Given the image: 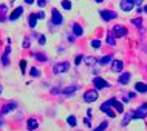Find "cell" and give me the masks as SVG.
I'll return each instance as SVG.
<instances>
[{
  "mask_svg": "<svg viewBox=\"0 0 147 131\" xmlns=\"http://www.w3.org/2000/svg\"><path fill=\"white\" fill-rule=\"evenodd\" d=\"M68 70H70V63L68 62H61V63H56V65L53 66V74L59 76V74H62V73H67Z\"/></svg>",
  "mask_w": 147,
  "mask_h": 131,
  "instance_id": "obj_1",
  "label": "cell"
},
{
  "mask_svg": "<svg viewBox=\"0 0 147 131\" xmlns=\"http://www.w3.org/2000/svg\"><path fill=\"white\" fill-rule=\"evenodd\" d=\"M51 23H53V25H62L63 23V17H62V14L59 13V11L56 9V8H53V9H51Z\"/></svg>",
  "mask_w": 147,
  "mask_h": 131,
  "instance_id": "obj_2",
  "label": "cell"
},
{
  "mask_svg": "<svg viewBox=\"0 0 147 131\" xmlns=\"http://www.w3.org/2000/svg\"><path fill=\"white\" fill-rule=\"evenodd\" d=\"M147 116V104H142L136 111H133V119H144Z\"/></svg>",
  "mask_w": 147,
  "mask_h": 131,
  "instance_id": "obj_3",
  "label": "cell"
},
{
  "mask_svg": "<svg viewBox=\"0 0 147 131\" xmlns=\"http://www.w3.org/2000/svg\"><path fill=\"white\" fill-rule=\"evenodd\" d=\"M93 85H94V88H96V90H102V88H109L110 83L105 82L102 77H94L93 79Z\"/></svg>",
  "mask_w": 147,
  "mask_h": 131,
  "instance_id": "obj_4",
  "label": "cell"
},
{
  "mask_svg": "<svg viewBox=\"0 0 147 131\" xmlns=\"http://www.w3.org/2000/svg\"><path fill=\"white\" fill-rule=\"evenodd\" d=\"M96 99H98V90H90L84 94V100L87 104H91V102H94Z\"/></svg>",
  "mask_w": 147,
  "mask_h": 131,
  "instance_id": "obj_5",
  "label": "cell"
},
{
  "mask_svg": "<svg viewBox=\"0 0 147 131\" xmlns=\"http://www.w3.org/2000/svg\"><path fill=\"white\" fill-rule=\"evenodd\" d=\"M101 17H102V20L110 22V20H113V19H116V17H118V14L115 13V11L105 9V11H101Z\"/></svg>",
  "mask_w": 147,
  "mask_h": 131,
  "instance_id": "obj_6",
  "label": "cell"
},
{
  "mask_svg": "<svg viewBox=\"0 0 147 131\" xmlns=\"http://www.w3.org/2000/svg\"><path fill=\"white\" fill-rule=\"evenodd\" d=\"M22 14H23V8H22V6H17V8H16V9L13 11V13H11L9 15H8V20L16 22V20H17V19L22 15Z\"/></svg>",
  "mask_w": 147,
  "mask_h": 131,
  "instance_id": "obj_7",
  "label": "cell"
},
{
  "mask_svg": "<svg viewBox=\"0 0 147 131\" xmlns=\"http://www.w3.org/2000/svg\"><path fill=\"white\" fill-rule=\"evenodd\" d=\"M16 106H17V104H16V102H8V104H5V105L2 106L0 114H8V113H11V111L16 110Z\"/></svg>",
  "mask_w": 147,
  "mask_h": 131,
  "instance_id": "obj_8",
  "label": "cell"
},
{
  "mask_svg": "<svg viewBox=\"0 0 147 131\" xmlns=\"http://www.w3.org/2000/svg\"><path fill=\"white\" fill-rule=\"evenodd\" d=\"M113 34H115V37H124V35L127 34L125 26H122V25H116V26L113 28Z\"/></svg>",
  "mask_w": 147,
  "mask_h": 131,
  "instance_id": "obj_9",
  "label": "cell"
},
{
  "mask_svg": "<svg viewBox=\"0 0 147 131\" xmlns=\"http://www.w3.org/2000/svg\"><path fill=\"white\" fill-rule=\"evenodd\" d=\"M119 6H121V9H122V11H125V13H127V11H132L135 5H133L132 0H121Z\"/></svg>",
  "mask_w": 147,
  "mask_h": 131,
  "instance_id": "obj_10",
  "label": "cell"
},
{
  "mask_svg": "<svg viewBox=\"0 0 147 131\" xmlns=\"http://www.w3.org/2000/svg\"><path fill=\"white\" fill-rule=\"evenodd\" d=\"M122 68H124V63L121 60H112V71L113 73H121Z\"/></svg>",
  "mask_w": 147,
  "mask_h": 131,
  "instance_id": "obj_11",
  "label": "cell"
},
{
  "mask_svg": "<svg viewBox=\"0 0 147 131\" xmlns=\"http://www.w3.org/2000/svg\"><path fill=\"white\" fill-rule=\"evenodd\" d=\"M37 126H39V122H37V119H28L26 120V128H28V131H34V130H37Z\"/></svg>",
  "mask_w": 147,
  "mask_h": 131,
  "instance_id": "obj_12",
  "label": "cell"
},
{
  "mask_svg": "<svg viewBox=\"0 0 147 131\" xmlns=\"http://www.w3.org/2000/svg\"><path fill=\"white\" fill-rule=\"evenodd\" d=\"M71 33L76 35V37H81V35L84 34V29H82V26L79 25V23H73V26H71Z\"/></svg>",
  "mask_w": 147,
  "mask_h": 131,
  "instance_id": "obj_13",
  "label": "cell"
},
{
  "mask_svg": "<svg viewBox=\"0 0 147 131\" xmlns=\"http://www.w3.org/2000/svg\"><path fill=\"white\" fill-rule=\"evenodd\" d=\"M9 53H11V46L8 45L6 46V49H5V53H3V55H2V63H3V66H8L9 65Z\"/></svg>",
  "mask_w": 147,
  "mask_h": 131,
  "instance_id": "obj_14",
  "label": "cell"
},
{
  "mask_svg": "<svg viewBox=\"0 0 147 131\" xmlns=\"http://www.w3.org/2000/svg\"><path fill=\"white\" fill-rule=\"evenodd\" d=\"M110 102H112V106H115V110H116L118 113H122V111H124L122 104H121V102H118L116 99H110Z\"/></svg>",
  "mask_w": 147,
  "mask_h": 131,
  "instance_id": "obj_15",
  "label": "cell"
},
{
  "mask_svg": "<svg viewBox=\"0 0 147 131\" xmlns=\"http://www.w3.org/2000/svg\"><path fill=\"white\" fill-rule=\"evenodd\" d=\"M129 82H130V73H122L119 76V83L121 85H127Z\"/></svg>",
  "mask_w": 147,
  "mask_h": 131,
  "instance_id": "obj_16",
  "label": "cell"
},
{
  "mask_svg": "<svg viewBox=\"0 0 147 131\" xmlns=\"http://www.w3.org/2000/svg\"><path fill=\"white\" fill-rule=\"evenodd\" d=\"M132 119H133V111H127V113H125V116H124V119H122V122H121L122 126L129 125V122L132 120Z\"/></svg>",
  "mask_w": 147,
  "mask_h": 131,
  "instance_id": "obj_17",
  "label": "cell"
},
{
  "mask_svg": "<svg viewBox=\"0 0 147 131\" xmlns=\"http://www.w3.org/2000/svg\"><path fill=\"white\" fill-rule=\"evenodd\" d=\"M135 91H136V93H147V85L142 82H138L136 85H135Z\"/></svg>",
  "mask_w": 147,
  "mask_h": 131,
  "instance_id": "obj_18",
  "label": "cell"
},
{
  "mask_svg": "<svg viewBox=\"0 0 147 131\" xmlns=\"http://www.w3.org/2000/svg\"><path fill=\"white\" fill-rule=\"evenodd\" d=\"M115 39H116V37H115V34L112 33V31H109V33H107V43H109L110 46L116 45V40H115Z\"/></svg>",
  "mask_w": 147,
  "mask_h": 131,
  "instance_id": "obj_19",
  "label": "cell"
},
{
  "mask_svg": "<svg viewBox=\"0 0 147 131\" xmlns=\"http://www.w3.org/2000/svg\"><path fill=\"white\" fill-rule=\"evenodd\" d=\"M74 91H78V86L76 85H71V86H67V88H62V94L68 96V94H73Z\"/></svg>",
  "mask_w": 147,
  "mask_h": 131,
  "instance_id": "obj_20",
  "label": "cell"
},
{
  "mask_svg": "<svg viewBox=\"0 0 147 131\" xmlns=\"http://www.w3.org/2000/svg\"><path fill=\"white\" fill-rule=\"evenodd\" d=\"M6 13H8V6L6 5H0V20L2 22L6 20Z\"/></svg>",
  "mask_w": 147,
  "mask_h": 131,
  "instance_id": "obj_21",
  "label": "cell"
},
{
  "mask_svg": "<svg viewBox=\"0 0 147 131\" xmlns=\"http://www.w3.org/2000/svg\"><path fill=\"white\" fill-rule=\"evenodd\" d=\"M28 25H30V28H36V25H37V15H36V14H30Z\"/></svg>",
  "mask_w": 147,
  "mask_h": 131,
  "instance_id": "obj_22",
  "label": "cell"
},
{
  "mask_svg": "<svg viewBox=\"0 0 147 131\" xmlns=\"http://www.w3.org/2000/svg\"><path fill=\"white\" fill-rule=\"evenodd\" d=\"M112 60H113V55L109 54V55H104V57L99 60V63H101V65H109V63H112Z\"/></svg>",
  "mask_w": 147,
  "mask_h": 131,
  "instance_id": "obj_23",
  "label": "cell"
},
{
  "mask_svg": "<svg viewBox=\"0 0 147 131\" xmlns=\"http://www.w3.org/2000/svg\"><path fill=\"white\" fill-rule=\"evenodd\" d=\"M33 55H34L36 59H37L39 62H47V60H48V59H47V55L43 54V53H34Z\"/></svg>",
  "mask_w": 147,
  "mask_h": 131,
  "instance_id": "obj_24",
  "label": "cell"
},
{
  "mask_svg": "<svg viewBox=\"0 0 147 131\" xmlns=\"http://www.w3.org/2000/svg\"><path fill=\"white\" fill-rule=\"evenodd\" d=\"M67 122H68L70 126H76V124H78V120H76V117H74V116H68V117H67Z\"/></svg>",
  "mask_w": 147,
  "mask_h": 131,
  "instance_id": "obj_25",
  "label": "cell"
},
{
  "mask_svg": "<svg viewBox=\"0 0 147 131\" xmlns=\"http://www.w3.org/2000/svg\"><path fill=\"white\" fill-rule=\"evenodd\" d=\"M62 8L65 11H70L71 9V2L70 0H62Z\"/></svg>",
  "mask_w": 147,
  "mask_h": 131,
  "instance_id": "obj_26",
  "label": "cell"
},
{
  "mask_svg": "<svg viewBox=\"0 0 147 131\" xmlns=\"http://www.w3.org/2000/svg\"><path fill=\"white\" fill-rule=\"evenodd\" d=\"M91 48H94V49L101 48V40H98V39H94V40H91Z\"/></svg>",
  "mask_w": 147,
  "mask_h": 131,
  "instance_id": "obj_27",
  "label": "cell"
},
{
  "mask_svg": "<svg viewBox=\"0 0 147 131\" xmlns=\"http://www.w3.org/2000/svg\"><path fill=\"white\" fill-rule=\"evenodd\" d=\"M107 126H109V122H105V120H104V122H102V124H101V125H99V126H98V128H96V130H93V131H104V130L107 128Z\"/></svg>",
  "mask_w": 147,
  "mask_h": 131,
  "instance_id": "obj_28",
  "label": "cell"
},
{
  "mask_svg": "<svg viewBox=\"0 0 147 131\" xmlns=\"http://www.w3.org/2000/svg\"><path fill=\"white\" fill-rule=\"evenodd\" d=\"M30 74H31V77H39V76H40V71H39L37 68H31Z\"/></svg>",
  "mask_w": 147,
  "mask_h": 131,
  "instance_id": "obj_29",
  "label": "cell"
},
{
  "mask_svg": "<svg viewBox=\"0 0 147 131\" xmlns=\"http://www.w3.org/2000/svg\"><path fill=\"white\" fill-rule=\"evenodd\" d=\"M104 113H105L109 117H112V119H113L115 116H116V114H115V111H113L112 108H105V110H104Z\"/></svg>",
  "mask_w": 147,
  "mask_h": 131,
  "instance_id": "obj_30",
  "label": "cell"
},
{
  "mask_svg": "<svg viewBox=\"0 0 147 131\" xmlns=\"http://www.w3.org/2000/svg\"><path fill=\"white\" fill-rule=\"evenodd\" d=\"M84 59H85V62L88 63L90 66H93V65H94V62H96V59H94V57H84Z\"/></svg>",
  "mask_w": 147,
  "mask_h": 131,
  "instance_id": "obj_31",
  "label": "cell"
},
{
  "mask_svg": "<svg viewBox=\"0 0 147 131\" xmlns=\"http://www.w3.org/2000/svg\"><path fill=\"white\" fill-rule=\"evenodd\" d=\"M132 23H133V25H136V26H141L142 25V20H141L140 17H136V19H132Z\"/></svg>",
  "mask_w": 147,
  "mask_h": 131,
  "instance_id": "obj_32",
  "label": "cell"
},
{
  "mask_svg": "<svg viewBox=\"0 0 147 131\" xmlns=\"http://www.w3.org/2000/svg\"><path fill=\"white\" fill-rule=\"evenodd\" d=\"M45 43H47V37L43 34H40L39 35V45H45Z\"/></svg>",
  "mask_w": 147,
  "mask_h": 131,
  "instance_id": "obj_33",
  "label": "cell"
},
{
  "mask_svg": "<svg viewBox=\"0 0 147 131\" xmlns=\"http://www.w3.org/2000/svg\"><path fill=\"white\" fill-rule=\"evenodd\" d=\"M22 46H23V48H30V39H28V37H25V39H23Z\"/></svg>",
  "mask_w": 147,
  "mask_h": 131,
  "instance_id": "obj_34",
  "label": "cell"
},
{
  "mask_svg": "<svg viewBox=\"0 0 147 131\" xmlns=\"http://www.w3.org/2000/svg\"><path fill=\"white\" fill-rule=\"evenodd\" d=\"M20 70H22V73L25 74V71H26V60H20Z\"/></svg>",
  "mask_w": 147,
  "mask_h": 131,
  "instance_id": "obj_35",
  "label": "cell"
},
{
  "mask_svg": "<svg viewBox=\"0 0 147 131\" xmlns=\"http://www.w3.org/2000/svg\"><path fill=\"white\" fill-rule=\"evenodd\" d=\"M84 60V55H78L76 57V60H74V63H76V65H81V62Z\"/></svg>",
  "mask_w": 147,
  "mask_h": 131,
  "instance_id": "obj_36",
  "label": "cell"
},
{
  "mask_svg": "<svg viewBox=\"0 0 147 131\" xmlns=\"http://www.w3.org/2000/svg\"><path fill=\"white\" fill-rule=\"evenodd\" d=\"M36 15H37V20H40V19H45V13H43V11H39V13L36 14Z\"/></svg>",
  "mask_w": 147,
  "mask_h": 131,
  "instance_id": "obj_37",
  "label": "cell"
},
{
  "mask_svg": "<svg viewBox=\"0 0 147 131\" xmlns=\"http://www.w3.org/2000/svg\"><path fill=\"white\" fill-rule=\"evenodd\" d=\"M37 5L40 6V8H43V6L47 5V0H37Z\"/></svg>",
  "mask_w": 147,
  "mask_h": 131,
  "instance_id": "obj_38",
  "label": "cell"
},
{
  "mask_svg": "<svg viewBox=\"0 0 147 131\" xmlns=\"http://www.w3.org/2000/svg\"><path fill=\"white\" fill-rule=\"evenodd\" d=\"M51 93H53V94H59V93H62V90L56 86V88H53V90H51Z\"/></svg>",
  "mask_w": 147,
  "mask_h": 131,
  "instance_id": "obj_39",
  "label": "cell"
},
{
  "mask_svg": "<svg viewBox=\"0 0 147 131\" xmlns=\"http://www.w3.org/2000/svg\"><path fill=\"white\" fill-rule=\"evenodd\" d=\"M84 124L87 125V126H88V128H90V126H91V122H90V117H85L84 119Z\"/></svg>",
  "mask_w": 147,
  "mask_h": 131,
  "instance_id": "obj_40",
  "label": "cell"
},
{
  "mask_svg": "<svg viewBox=\"0 0 147 131\" xmlns=\"http://www.w3.org/2000/svg\"><path fill=\"white\" fill-rule=\"evenodd\" d=\"M132 2H133V5H141V3H142V0H132Z\"/></svg>",
  "mask_w": 147,
  "mask_h": 131,
  "instance_id": "obj_41",
  "label": "cell"
},
{
  "mask_svg": "<svg viewBox=\"0 0 147 131\" xmlns=\"http://www.w3.org/2000/svg\"><path fill=\"white\" fill-rule=\"evenodd\" d=\"M25 3H26V5H33L34 0H25Z\"/></svg>",
  "mask_w": 147,
  "mask_h": 131,
  "instance_id": "obj_42",
  "label": "cell"
},
{
  "mask_svg": "<svg viewBox=\"0 0 147 131\" xmlns=\"http://www.w3.org/2000/svg\"><path fill=\"white\" fill-rule=\"evenodd\" d=\"M2 91H3V86H2V85H0V94H2Z\"/></svg>",
  "mask_w": 147,
  "mask_h": 131,
  "instance_id": "obj_43",
  "label": "cell"
},
{
  "mask_svg": "<svg viewBox=\"0 0 147 131\" xmlns=\"http://www.w3.org/2000/svg\"><path fill=\"white\" fill-rule=\"evenodd\" d=\"M94 2H98V3H101V2H104V0H94Z\"/></svg>",
  "mask_w": 147,
  "mask_h": 131,
  "instance_id": "obj_44",
  "label": "cell"
},
{
  "mask_svg": "<svg viewBox=\"0 0 147 131\" xmlns=\"http://www.w3.org/2000/svg\"><path fill=\"white\" fill-rule=\"evenodd\" d=\"M144 11H146V13H147V6H146V8H144Z\"/></svg>",
  "mask_w": 147,
  "mask_h": 131,
  "instance_id": "obj_45",
  "label": "cell"
},
{
  "mask_svg": "<svg viewBox=\"0 0 147 131\" xmlns=\"http://www.w3.org/2000/svg\"><path fill=\"white\" fill-rule=\"evenodd\" d=\"M0 126H2V120H0Z\"/></svg>",
  "mask_w": 147,
  "mask_h": 131,
  "instance_id": "obj_46",
  "label": "cell"
}]
</instances>
